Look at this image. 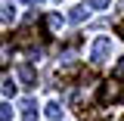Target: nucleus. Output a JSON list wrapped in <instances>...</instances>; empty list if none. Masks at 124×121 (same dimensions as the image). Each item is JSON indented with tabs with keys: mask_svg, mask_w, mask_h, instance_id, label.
I'll return each instance as SVG.
<instances>
[{
	"mask_svg": "<svg viewBox=\"0 0 124 121\" xmlns=\"http://www.w3.org/2000/svg\"><path fill=\"white\" fill-rule=\"evenodd\" d=\"M108 53H112V40H108V37H96V44H93V50H90V59L99 65V62L108 59Z\"/></svg>",
	"mask_w": 124,
	"mask_h": 121,
	"instance_id": "obj_1",
	"label": "nucleus"
},
{
	"mask_svg": "<svg viewBox=\"0 0 124 121\" xmlns=\"http://www.w3.org/2000/svg\"><path fill=\"white\" fill-rule=\"evenodd\" d=\"M121 93H124V90H121V84H118V81H106V84H102V90H99V99H102V103H115Z\"/></svg>",
	"mask_w": 124,
	"mask_h": 121,
	"instance_id": "obj_2",
	"label": "nucleus"
},
{
	"mask_svg": "<svg viewBox=\"0 0 124 121\" xmlns=\"http://www.w3.org/2000/svg\"><path fill=\"white\" fill-rule=\"evenodd\" d=\"M19 109H22V121H37V103H34L31 96H25V99L19 103Z\"/></svg>",
	"mask_w": 124,
	"mask_h": 121,
	"instance_id": "obj_3",
	"label": "nucleus"
},
{
	"mask_svg": "<svg viewBox=\"0 0 124 121\" xmlns=\"http://www.w3.org/2000/svg\"><path fill=\"white\" fill-rule=\"evenodd\" d=\"M19 81H22L25 87H34V84H37V75H34V68H31V65H19Z\"/></svg>",
	"mask_w": 124,
	"mask_h": 121,
	"instance_id": "obj_4",
	"label": "nucleus"
},
{
	"mask_svg": "<svg viewBox=\"0 0 124 121\" xmlns=\"http://www.w3.org/2000/svg\"><path fill=\"white\" fill-rule=\"evenodd\" d=\"M68 19H71V25H81V22H87V19H90V6H75Z\"/></svg>",
	"mask_w": 124,
	"mask_h": 121,
	"instance_id": "obj_5",
	"label": "nucleus"
},
{
	"mask_svg": "<svg viewBox=\"0 0 124 121\" xmlns=\"http://www.w3.org/2000/svg\"><path fill=\"white\" fill-rule=\"evenodd\" d=\"M46 28H50V34H56V31L62 28V16H56V13H50V16H46Z\"/></svg>",
	"mask_w": 124,
	"mask_h": 121,
	"instance_id": "obj_6",
	"label": "nucleus"
},
{
	"mask_svg": "<svg viewBox=\"0 0 124 121\" xmlns=\"http://www.w3.org/2000/svg\"><path fill=\"white\" fill-rule=\"evenodd\" d=\"M46 118H50V121H59V118H62V106L56 103V99L46 106Z\"/></svg>",
	"mask_w": 124,
	"mask_h": 121,
	"instance_id": "obj_7",
	"label": "nucleus"
},
{
	"mask_svg": "<svg viewBox=\"0 0 124 121\" xmlns=\"http://www.w3.org/2000/svg\"><path fill=\"white\" fill-rule=\"evenodd\" d=\"M3 96H16V81H13L9 75L3 78Z\"/></svg>",
	"mask_w": 124,
	"mask_h": 121,
	"instance_id": "obj_8",
	"label": "nucleus"
},
{
	"mask_svg": "<svg viewBox=\"0 0 124 121\" xmlns=\"http://www.w3.org/2000/svg\"><path fill=\"white\" fill-rule=\"evenodd\" d=\"M13 19H16V6L6 3V6H3V22H13Z\"/></svg>",
	"mask_w": 124,
	"mask_h": 121,
	"instance_id": "obj_9",
	"label": "nucleus"
},
{
	"mask_svg": "<svg viewBox=\"0 0 124 121\" xmlns=\"http://www.w3.org/2000/svg\"><path fill=\"white\" fill-rule=\"evenodd\" d=\"M13 118V109H9V103H3V112H0V121H9Z\"/></svg>",
	"mask_w": 124,
	"mask_h": 121,
	"instance_id": "obj_10",
	"label": "nucleus"
},
{
	"mask_svg": "<svg viewBox=\"0 0 124 121\" xmlns=\"http://www.w3.org/2000/svg\"><path fill=\"white\" fill-rule=\"evenodd\" d=\"M108 0H90V9H106Z\"/></svg>",
	"mask_w": 124,
	"mask_h": 121,
	"instance_id": "obj_11",
	"label": "nucleus"
},
{
	"mask_svg": "<svg viewBox=\"0 0 124 121\" xmlns=\"http://www.w3.org/2000/svg\"><path fill=\"white\" fill-rule=\"evenodd\" d=\"M28 3H44V0H28Z\"/></svg>",
	"mask_w": 124,
	"mask_h": 121,
	"instance_id": "obj_12",
	"label": "nucleus"
},
{
	"mask_svg": "<svg viewBox=\"0 0 124 121\" xmlns=\"http://www.w3.org/2000/svg\"><path fill=\"white\" fill-rule=\"evenodd\" d=\"M121 34H124V25H121Z\"/></svg>",
	"mask_w": 124,
	"mask_h": 121,
	"instance_id": "obj_13",
	"label": "nucleus"
}]
</instances>
